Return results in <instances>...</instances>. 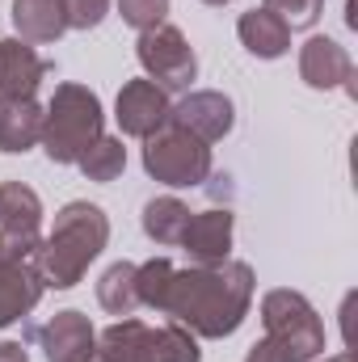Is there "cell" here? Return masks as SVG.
<instances>
[{
  "label": "cell",
  "mask_w": 358,
  "mask_h": 362,
  "mask_svg": "<svg viewBox=\"0 0 358 362\" xmlns=\"http://www.w3.org/2000/svg\"><path fill=\"white\" fill-rule=\"evenodd\" d=\"M253 266L249 262H224V266H190V270H173L161 312L173 316L181 329H190L194 337H232L249 308H253Z\"/></svg>",
  "instance_id": "cell-1"
},
{
  "label": "cell",
  "mask_w": 358,
  "mask_h": 362,
  "mask_svg": "<svg viewBox=\"0 0 358 362\" xmlns=\"http://www.w3.org/2000/svg\"><path fill=\"white\" fill-rule=\"evenodd\" d=\"M110 240V219L97 202H68L38 249V274L55 291H72Z\"/></svg>",
  "instance_id": "cell-2"
},
{
  "label": "cell",
  "mask_w": 358,
  "mask_h": 362,
  "mask_svg": "<svg viewBox=\"0 0 358 362\" xmlns=\"http://www.w3.org/2000/svg\"><path fill=\"white\" fill-rule=\"evenodd\" d=\"M105 114H101V97L85 85H55V97L42 110V152L55 165H76L93 144L101 139Z\"/></svg>",
  "instance_id": "cell-3"
},
{
  "label": "cell",
  "mask_w": 358,
  "mask_h": 362,
  "mask_svg": "<svg viewBox=\"0 0 358 362\" xmlns=\"http://www.w3.org/2000/svg\"><path fill=\"white\" fill-rule=\"evenodd\" d=\"M97 362H202V350L190 329L173 325H144L122 316L118 325L97 333Z\"/></svg>",
  "instance_id": "cell-4"
},
{
  "label": "cell",
  "mask_w": 358,
  "mask_h": 362,
  "mask_svg": "<svg viewBox=\"0 0 358 362\" xmlns=\"http://www.w3.org/2000/svg\"><path fill=\"white\" fill-rule=\"evenodd\" d=\"M262 325H266V337L282 350L287 362H316L325 354V325L299 291H287V286L266 291Z\"/></svg>",
  "instance_id": "cell-5"
},
{
  "label": "cell",
  "mask_w": 358,
  "mask_h": 362,
  "mask_svg": "<svg viewBox=\"0 0 358 362\" xmlns=\"http://www.w3.org/2000/svg\"><path fill=\"white\" fill-rule=\"evenodd\" d=\"M144 169H148V177H156L161 185H173V189L202 185L211 177V144L194 139L190 131L169 122L165 131L144 139Z\"/></svg>",
  "instance_id": "cell-6"
},
{
  "label": "cell",
  "mask_w": 358,
  "mask_h": 362,
  "mask_svg": "<svg viewBox=\"0 0 358 362\" xmlns=\"http://www.w3.org/2000/svg\"><path fill=\"white\" fill-rule=\"evenodd\" d=\"M135 55H139V68L148 72V81L161 85L165 93H185L198 76V55L178 25L144 30L135 42Z\"/></svg>",
  "instance_id": "cell-7"
},
{
  "label": "cell",
  "mask_w": 358,
  "mask_h": 362,
  "mask_svg": "<svg viewBox=\"0 0 358 362\" xmlns=\"http://www.w3.org/2000/svg\"><path fill=\"white\" fill-rule=\"evenodd\" d=\"M169 114H173V101L161 85H152L148 76L144 81H127L118 89V101H114V118L122 127V135L131 139H152L156 131L169 127Z\"/></svg>",
  "instance_id": "cell-8"
},
{
  "label": "cell",
  "mask_w": 358,
  "mask_h": 362,
  "mask_svg": "<svg viewBox=\"0 0 358 362\" xmlns=\"http://www.w3.org/2000/svg\"><path fill=\"white\" fill-rule=\"evenodd\" d=\"M169 122L181 127V131H190V135L202 139V144H219V139L236 127V105H232V97H224V93L198 89V93H185L178 105H173Z\"/></svg>",
  "instance_id": "cell-9"
},
{
  "label": "cell",
  "mask_w": 358,
  "mask_h": 362,
  "mask_svg": "<svg viewBox=\"0 0 358 362\" xmlns=\"http://www.w3.org/2000/svg\"><path fill=\"white\" fill-rule=\"evenodd\" d=\"M299 76L308 89H346L354 93V59L342 42L316 34L299 47Z\"/></svg>",
  "instance_id": "cell-10"
},
{
  "label": "cell",
  "mask_w": 358,
  "mask_h": 362,
  "mask_svg": "<svg viewBox=\"0 0 358 362\" xmlns=\"http://www.w3.org/2000/svg\"><path fill=\"white\" fill-rule=\"evenodd\" d=\"M38 341H42L47 362H89V358H97V329L89 325V316L76 312V308L55 312V316L38 329Z\"/></svg>",
  "instance_id": "cell-11"
},
{
  "label": "cell",
  "mask_w": 358,
  "mask_h": 362,
  "mask_svg": "<svg viewBox=\"0 0 358 362\" xmlns=\"http://www.w3.org/2000/svg\"><path fill=\"white\" fill-rule=\"evenodd\" d=\"M232 211H190V223L178 245L194 266H224L232 257Z\"/></svg>",
  "instance_id": "cell-12"
},
{
  "label": "cell",
  "mask_w": 358,
  "mask_h": 362,
  "mask_svg": "<svg viewBox=\"0 0 358 362\" xmlns=\"http://www.w3.org/2000/svg\"><path fill=\"white\" fill-rule=\"evenodd\" d=\"M47 282L34 262H0V329L25 320L38 299H42Z\"/></svg>",
  "instance_id": "cell-13"
},
{
  "label": "cell",
  "mask_w": 358,
  "mask_h": 362,
  "mask_svg": "<svg viewBox=\"0 0 358 362\" xmlns=\"http://www.w3.org/2000/svg\"><path fill=\"white\" fill-rule=\"evenodd\" d=\"M51 64L21 38H0V97H34Z\"/></svg>",
  "instance_id": "cell-14"
},
{
  "label": "cell",
  "mask_w": 358,
  "mask_h": 362,
  "mask_svg": "<svg viewBox=\"0 0 358 362\" xmlns=\"http://www.w3.org/2000/svg\"><path fill=\"white\" fill-rule=\"evenodd\" d=\"M42 139V105L34 97H0V152L17 156Z\"/></svg>",
  "instance_id": "cell-15"
},
{
  "label": "cell",
  "mask_w": 358,
  "mask_h": 362,
  "mask_svg": "<svg viewBox=\"0 0 358 362\" xmlns=\"http://www.w3.org/2000/svg\"><path fill=\"white\" fill-rule=\"evenodd\" d=\"M236 34H241L245 51L258 55V59H278V55L291 51V30H287L270 8H249V13H241Z\"/></svg>",
  "instance_id": "cell-16"
},
{
  "label": "cell",
  "mask_w": 358,
  "mask_h": 362,
  "mask_svg": "<svg viewBox=\"0 0 358 362\" xmlns=\"http://www.w3.org/2000/svg\"><path fill=\"white\" fill-rule=\"evenodd\" d=\"M38 228H42V198L25 181H4L0 185V232L38 236Z\"/></svg>",
  "instance_id": "cell-17"
},
{
  "label": "cell",
  "mask_w": 358,
  "mask_h": 362,
  "mask_svg": "<svg viewBox=\"0 0 358 362\" xmlns=\"http://www.w3.org/2000/svg\"><path fill=\"white\" fill-rule=\"evenodd\" d=\"M13 30L21 34V42H55L68 21H64V8L59 0H13Z\"/></svg>",
  "instance_id": "cell-18"
},
{
  "label": "cell",
  "mask_w": 358,
  "mask_h": 362,
  "mask_svg": "<svg viewBox=\"0 0 358 362\" xmlns=\"http://www.w3.org/2000/svg\"><path fill=\"white\" fill-rule=\"evenodd\" d=\"M135 270L131 262H114L110 270L101 274L97 282V303L110 312V316H131L139 308V286H135Z\"/></svg>",
  "instance_id": "cell-19"
},
{
  "label": "cell",
  "mask_w": 358,
  "mask_h": 362,
  "mask_svg": "<svg viewBox=\"0 0 358 362\" xmlns=\"http://www.w3.org/2000/svg\"><path fill=\"white\" fill-rule=\"evenodd\" d=\"M185 223H190V206L181 198H173V194H161V198H152L144 206V232L156 245H178Z\"/></svg>",
  "instance_id": "cell-20"
},
{
  "label": "cell",
  "mask_w": 358,
  "mask_h": 362,
  "mask_svg": "<svg viewBox=\"0 0 358 362\" xmlns=\"http://www.w3.org/2000/svg\"><path fill=\"white\" fill-rule=\"evenodd\" d=\"M76 165H81V173H85L89 181H101V185H105V181L122 177V169H127V148H122V139L101 135V139L93 144Z\"/></svg>",
  "instance_id": "cell-21"
},
{
  "label": "cell",
  "mask_w": 358,
  "mask_h": 362,
  "mask_svg": "<svg viewBox=\"0 0 358 362\" xmlns=\"http://www.w3.org/2000/svg\"><path fill=\"white\" fill-rule=\"evenodd\" d=\"M262 8H270L287 30H308V25H316L325 0H262Z\"/></svg>",
  "instance_id": "cell-22"
},
{
  "label": "cell",
  "mask_w": 358,
  "mask_h": 362,
  "mask_svg": "<svg viewBox=\"0 0 358 362\" xmlns=\"http://www.w3.org/2000/svg\"><path fill=\"white\" fill-rule=\"evenodd\" d=\"M118 13L131 30H156L165 25V13H169V0H118Z\"/></svg>",
  "instance_id": "cell-23"
},
{
  "label": "cell",
  "mask_w": 358,
  "mask_h": 362,
  "mask_svg": "<svg viewBox=\"0 0 358 362\" xmlns=\"http://www.w3.org/2000/svg\"><path fill=\"white\" fill-rule=\"evenodd\" d=\"M59 8H64L68 30H93L110 13V0H59Z\"/></svg>",
  "instance_id": "cell-24"
},
{
  "label": "cell",
  "mask_w": 358,
  "mask_h": 362,
  "mask_svg": "<svg viewBox=\"0 0 358 362\" xmlns=\"http://www.w3.org/2000/svg\"><path fill=\"white\" fill-rule=\"evenodd\" d=\"M245 362H287V358H282V350H278L270 337H262V341H253V346H249Z\"/></svg>",
  "instance_id": "cell-25"
},
{
  "label": "cell",
  "mask_w": 358,
  "mask_h": 362,
  "mask_svg": "<svg viewBox=\"0 0 358 362\" xmlns=\"http://www.w3.org/2000/svg\"><path fill=\"white\" fill-rule=\"evenodd\" d=\"M0 362H30V354L21 350V341H0Z\"/></svg>",
  "instance_id": "cell-26"
},
{
  "label": "cell",
  "mask_w": 358,
  "mask_h": 362,
  "mask_svg": "<svg viewBox=\"0 0 358 362\" xmlns=\"http://www.w3.org/2000/svg\"><path fill=\"white\" fill-rule=\"evenodd\" d=\"M325 362H354L350 354H333V358H325Z\"/></svg>",
  "instance_id": "cell-27"
},
{
  "label": "cell",
  "mask_w": 358,
  "mask_h": 362,
  "mask_svg": "<svg viewBox=\"0 0 358 362\" xmlns=\"http://www.w3.org/2000/svg\"><path fill=\"white\" fill-rule=\"evenodd\" d=\"M202 4H215V8H224V4H232V0H202Z\"/></svg>",
  "instance_id": "cell-28"
},
{
  "label": "cell",
  "mask_w": 358,
  "mask_h": 362,
  "mask_svg": "<svg viewBox=\"0 0 358 362\" xmlns=\"http://www.w3.org/2000/svg\"><path fill=\"white\" fill-rule=\"evenodd\" d=\"M89 362H97V358H89Z\"/></svg>",
  "instance_id": "cell-29"
}]
</instances>
